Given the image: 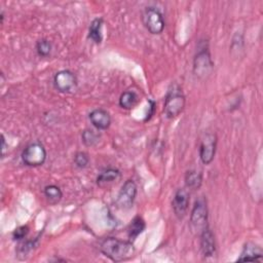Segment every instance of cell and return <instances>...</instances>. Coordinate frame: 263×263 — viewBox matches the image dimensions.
<instances>
[{
    "mask_svg": "<svg viewBox=\"0 0 263 263\" xmlns=\"http://www.w3.org/2000/svg\"><path fill=\"white\" fill-rule=\"evenodd\" d=\"M208 213L206 200L203 197L196 199L190 213V226L192 230L200 233L208 226Z\"/></svg>",
    "mask_w": 263,
    "mask_h": 263,
    "instance_id": "6",
    "label": "cell"
},
{
    "mask_svg": "<svg viewBox=\"0 0 263 263\" xmlns=\"http://www.w3.org/2000/svg\"><path fill=\"white\" fill-rule=\"evenodd\" d=\"M190 201V194L186 188H180L175 192L172 200L173 211L178 219L184 218L188 211Z\"/></svg>",
    "mask_w": 263,
    "mask_h": 263,
    "instance_id": "10",
    "label": "cell"
},
{
    "mask_svg": "<svg viewBox=\"0 0 263 263\" xmlns=\"http://www.w3.org/2000/svg\"><path fill=\"white\" fill-rule=\"evenodd\" d=\"M139 96L134 90L123 91L119 97V106L123 109H133L139 103Z\"/></svg>",
    "mask_w": 263,
    "mask_h": 263,
    "instance_id": "16",
    "label": "cell"
},
{
    "mask_svg": "<svg viewBox=\"0 0 263 263\" xmlns=\"http://www.w3.org/2000/svg\"><path fill=\"white\" fill-rule=\"evenodd\" d=\"M51 48H52L51 42L46 38H42L38 40L36 43V51L38 55L41 58L48 57L51 52Z\"/></svg>",
    "mask_w": 263,
    "mask_h": 263,
    "instance_id": "21",
    "label": "cell"
},
{
    "mask_svg": "<svg viewBox=\"0 0 263 263\" xmlns=\"http://www.w3.org/2000/svg\"><path fill=\"white\" fill-rule=\"evenodd\" d=\"M186 99L178 84H172L166 92L164 100V114L167 118L173 119L180 115L185 107Z\"/></svg>",
    "mask_w": 263,
    "mask_h": 263,
    "instance_id": "2",
    "label": "cell"
},
{
    "mask_svg": "<svg viewBox=\"0 0 263 263\" xmlns=\"http://www.w3.org/2000/svg\"><path fill=\"white\" fill-rule=\"evenodd\" d=\"M29 233V226L28 225H22L16 227L12 232V238L13 240H22L24 239L27 234Z\"/></svg>",
    "mask_w": 263,
    "mask_h": 263,
    "instance_id": "24",
    "label": "cell"
},
{
    "mask_svg": "<svg viewBox=\"0 0 263 263\" xmlns=\"http://www.w3.org/2000/svg\"><path fill=\"white\" fill-rule=\"evenodd\" d=\"M53 86L60 92H71L77 86V77L70 70H61L53 76Z\"/></svg>",
    "mask_w": 263,
    "mask_h": 263,
    "instance_id": "8",
    "label": "cell"
},
{
    "mask_svg": "<svg viewBox=\"0 0 263 263\" xmlns=\"http://www.w3.org/2000/svg\"><path fill=\"white\" fill-rule=\"evenodd\" d=\"M120 177H121V173H120L119 170L110 167V168L104 170L103 172H101L98 175V177H97V184L100 187H105V186L111 185L114 182L118 181L120 179Z\"/></svg>",
    "mask_w": 263,
    "mask_h": 263,
    "instance_id": "14",
    "label": "cell"
},
{
    "mask_svg": "<svg viewBox=\"0 0 263 263\" xmlns=\"http://www.w3.org/2000/svg\"><path fill=\"white\" fill-rule=\"evenodd\" d=\"M214 67L206 42H200L193 59V73L198 78L208 77Z\"/></svg>",
    "mask_w": 263,
    "mask_h": 263,
    "instance_id": "3",
    "label": "cell"
},
{
    "mask_svg": "<svg viewBox=\"0 0 263 263\" xmlns=\"http://www.w3.org/2000/svg\"><path fill=\"white\" fill-rule=\"evenodd\" d=\"M100 138H101V135L98 132L90 129V128L84 129L81 134L82 142L87 147H92V146L97 145L100 141Z\"/></svg>",
    "mask_w": 263,
    "mask_h": 263,
    "instance_id": "20",
    "label": "cell"
},
{
    "mask_svg": "<svg viewBox=\"0 0 263 263\" xmlns=\"http://www.w3.org/2000/svg\"><path fill=\"white\" fill-rule=\"evenodd\" d=\"M43 193H44V196L46 197V199L50 203H57L63 197V192H62L61 188L53 184L45 186L43 189Z\"/></svg>",
    "mask_w": 263,
    "mask_h": 263,
    "instance_id": "19",
    "label": "cell"
},
{
    "mask_svg": "<svg viewBox=\"0 0 263 263\" xmlns=\"http://www.w3.org/2000/svg\"><path fill=\"white\" fill-rule=\"evenodd\" d=\"M262 255H263V252H262V249L253 243V242H247L241 251V254L240 256L238 257L237 261H259L261 262L262 261Z\"/></svg>",
    "mask_w": 263,
    "mask_h": 263,
    "instance_id": "13",
    "label": "cell"
},
{
    "mask_svg": "<svg viewBox=\"0 0 263 263\" xmlns=\"http://www.w3.org/2000/svg\"><path fill=\"white\" fill-rule=\"evenodd\" d=\"M1 143H2V155H4L5 154V150H6V143H5V138H4V136L2 135L1 136Z\"/></svg>",
    "mask_w": 263,
    "mask_h": 263,
    "instance_id": "26",
    "label": "cell"
},
{
    "mask_svg": "<svg viewBox=\"0 0 263 263\" xmlns=\"http://www.w3.org/2000/svg\"><path fill=\"white\" fill-rule=\"evenodd\" d=\"M202 183V174L200 172L190 170L185 175V185L190 190H197Z\"/></svg>",
    "mask_w": 263,
    "mask_h": 263,
    "instance_id": "17",
    "label": "cell"
},
{
    "mask_svg": "<svg viewBox=\"0 0 263 263\" xmlns=\"http://www.w3.org/2000/svg\"><path fill=\"white\" fill-rule=\"evenodd\" d=\"M217 147V137L213 133H208L202 138L199 145V157L202 163L210 164L216 153Z\"/></svg>",
    "mask_w": 263,
    "mask_h": 263,
    "instance_id": "9",
    "label": "cell"
},
{
    "mask_svg": "<svg viewBox=\"0 0 263 263\" xmlns=\"http://www.w3.org/2000/svg\"><path fill=\"white\" fill-rule=\"evenodd\" d=\"M36 242H37V238H35L33 240H27V241L22 242L17 247V251H16L17 257H20L21 259H25L28 256V254L35 248Z\"/></svg>",
    "mask_w": 263,
    "mask_h": 263,
    "instance_id": "22",
    "label": "cell"
},
{
    "mask_svg": "<svg viewBox=\"0 0 263 263\" xmlns=\"http://www.w3.org/2000/svg\"><path fill=\"white\" fill-rule=\"evenodd\" d=\"M23 163L27 166H40L46 160V150L40 143H31L22 152Z\"/></svg>",
    "mask_w": 263,
    "mask_h": 263,
    "instance_id": "5",
    "label": "cell"
},
{
    "mask_svg": "<svg viewBox=\"0 0 263 263\" xmlns=\"http://www.w3.org/2000/svg\"><path fill=\"white\" fill-rule=\"evenodd\" d=\"M200 250L204 257H212L216 252L215 236L209 225L203 228L199 233Z\"/></svg>",
    "mask_w": 263,
    "mask_h": 263,
    "instance_id": "11",
    "label": "cell"
},
{
    "mask_svg": "<svg viewBox=\"0 0 263 263\" xmlns=\"http://www.w3.org/2000/svg\"><path fill=\"white\" fill-rule=\"evenodd\" d=\"M101 252L114 262L125 261L134 257L136 250L130 240H122L116 237H106L100 245Z\"/></svg>",
    "mask_w": 263,
    "mask_h": 263,
    "instance_id": "1",
    "label": "cell"
},
{
    "mask_svg": "<svg viewBox=\"0 0 263 263\" xmlns=\"http://www.w3.org/2000/svg\"><path fill=\"white\" fill-rule=\"evenodd\" d=\"M137 193H138V187H137L136 183L130 179L126 180L123 183V185L117 195V198H116L117 206L122 210L132 208L134 204V201L136 199Z\"/></svg>",
    "mask_w": 263,
    "mask_h": 263,
    "instance_id": "7",
    "label": "cell"
},
{
    "mask_svg": "<svg viewBox=\"0 0 263 263\" xmlns=\"http://www.w3.org/2000/svg\"><path fill=\"white\" fill-rule=\"evenodd\" d=\"M145 228H146V223H145L144 219L140 216H136L128 226L129 240L132 241V240L136 239L145 230Z\"/></svg>",
    "mask_w": 263,
    "mask_h": 263,
    "instance_id": "18",
    "label": "cell"
},
{
    "mask_svg": "<svg viewBox=\"0 0 263 263\" xmlns=\"http://www.w3.org/2000/svg\"><path fill=\"white\" fill-rule=\"evenodd\" d=\"M88 118L91 122V124L98 129V130H105L107 129L111 124V116L108 111L102 108H98L92 110L88 114Z\"/></svg>",
    "mask_w": 263,
    "mask_h": 263,
    "instance_id": "12",
    "label": "cell"
},
{
    "mask_svg": "<svg viewBox=\"0 0 263 263\" xmlns=\"http://www.w3.org/2000/svg\"><path fill=\"white\" fill-rule=\"evenodd\" d=\"M74 163L78 168H85L89 163V157L86 152L79 151L74 156Z\"/></svg>",
    "mask_w": 263,
    "mask_h": 263,
    "instance_id": "23",
    "label": "cell"
},
{
    "mask_svg": "<svg viewBox=\"0 0 263 263\" xmlns=\"http://www.w3.org/2000/svg\"><path fill=\"white\" fill-rule=\"evenodd\" d=\"M149 103H150V106H149V111H148V113H147V115H146V117H145V121H147V120H149L152 116H153V114H154V110H155V102L154 101H152V100H150L149 101Z\"/></svg>",
    "mask_w": 263,
    "mask_h": 263,
    "instance_id": "25",
    "label": "cell"
},
{
    "mask_svg": "<svg viewBox=\"0 0 263 263\" xmlns=\"http://www.w3.org/2000/svg\"><path fill=\"white\" fill-rule=\"evenodd\" d=\"M142 20L145 28L153 35L160 34L164 29L163 14L154 6H148L144 9Z\"/></svg>",
    "mask_w": 263,
    "mask_h": 263,
    "instance_id": "4",
    "label": "cell"
},
{
    "mask_svg": "<svg viewBox=\"0 0 263 263\" xmlns=\"http://www.w3.org/2000/svg\"><path fill=\"white\" fill-rule=\"evenodd\" d=\"M103 24H104V20L102 17H97L90 23V26L88 29V38L97 44H100L103 39V36H102Z\"/></svg>",
    "mask_w": 263,
    "mask_h": 263,
    "instance_id": "15",
    "label": "cell"
}]
</instances>
